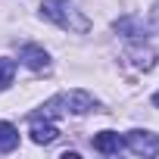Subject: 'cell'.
Instances as JSON below:
<instances>
[{"label":"cell","instance_id":"cell-1","mask_svg":"<svg viewBox=\"0 0 159 159\" xmlns=\"http://www.w3.org/2000/svg\"><path fill=\"white\" fill-rule=\"evenodd\" d=\"M41 13H44L50 22H56L59 28H66V31L84 34V31L91 28V19L81 16V13L69 3V0H44V3H41Z\"/></svg>","mask_w":159,"mask_h":159},{"label":"cell","instance_id":"cell-5","mask_svg":"<svg viewBox=\"0 0 159 159\" xmlns=\"http://www.w3.org/2000/svg\"><path fill=\"white\" fill-rule=\"evenodd\" d=\"M122 147H125V137H119L116 131H100V134H94V150L103 153V156H116Z\"/></svg>","mask_w":159,"mask_h":159},{"label":"cell","instance_id":"cell-8","mask_svg":"<svg viewBox=\"0 0 159 159\" xmlns=\"http://www.w3.org/2000/svg\"><path fill=\"white\" fill-rule=\"evenodd\" d=\"M128 56H131V62H134L137 69H143V72H150V69L156 66V53H153V50H137V47H134V50H128Z\"/></svg>","mask_w":159,"mask_h":159},{"label":"cell","instance_id":"cell-6","mask_svg":"<svg viewBox=\"0 0 159 159\" xmlns=\"http://www.w3.org/2000/svg\"><path fill=\"white\" fill-rule=\"evenodd\" d=\"M22 62L28 66V69H34V72H41V69H47V62H50V56H47V50L44 47H38V44H28V47H22Z\"/></svg>","mask_w":159,"mask_h":159},{"label":"cell","instance_id":"cell-4","mask_svg":"<svg viewBox=\"0 0 159 159\" xmlns=\"http://www.w3.org/2000/svg\"><path fill=\"white\" fill-rule=\"evenodd\" d=\"M56 137H59V128H56L50 119H44V116H31V140H34V143L47 147V143H53Z\"/></svg>","mask_w":159,"mask_h":159},{"label":"cell","instance_id":"cell-3","mask_svg":"<svg viewBox=\"0 0 159 159\" xmlns=\"http://www.w3.org/2000/svg\"><path fill=\"white\" fill-rule=\"evenodd\" d=\"M125 147L137 156H159V134L153 131H128Z\"/></svg>","mask_w":159,"mask_h":159},{"label":"cell","instance_id":"cell-2","mask_svg":"<svg viewBox=\"0 0 159 159\" xmlns=\"http://www.w3.org/2000/svg\"><path fill=\"white\" fill-rule=\"evenodd\" d=\"M94 109H97V100H94L88 91H69V94L53 97V100L44 106V119H50V116H66V112L84 116V112H94Z\"/></svg>","mask_w":159,"mask_h":159},{"label":"cell","instance_id":"cell-10","mask_svg":"<svg viewBox=\"0 0 159 159\" xmlns=\"http://www.w3.org/2000/svg\"><path fill=\"white\" fill-rule=\"evenodd\" d=\"M153 19L159 22V0H156V7H153Z\"/></svg>","mask_w":159,"mask_h":159},{"label":"cell","instance_id":"cell-7","mask_svg":"<svg viewBox=\"0 0 159 159\" xmlns=\"http://www.w3.org/2000/svg\"><path fill=\"white\" fill-rule=\"evenodd\" d=\"M19 147V131L10 122H0V153H13Z\"/></svg>","mask_w":159,"mask_h":159},{"label":"cell","instance_id":"cell-11","mask_svg":"<svg viewBox=\"0 0 159 159\" xmlns=\"http://www.w3.org/2000/svg\"><path fill=\"white\" fill-rule=\"evenodd\" d=\"M153 106H156V109H159V91H156V94H153Z\"/></svg>","mask_w":159,"mask_h":159},{"label":"cell","instance_id":"cell-9","mask_svg":"<svg viewBox=\"0 0 159 159\" xmlns=\"http://www.w3.org/2000/svg\"><path fill=\"white\" fill-rule=\"evenodd\" d=\"M13 75H16V62L13 59H0V91L13 84Z\"/></svg>","mask_w":159,"mask_h":159}]
</instances>
